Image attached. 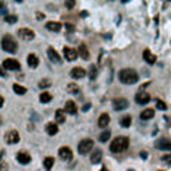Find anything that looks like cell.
<instances>
[{"instance_id":"1","label":"cell","mask_w":171,"mask_h":171,"mask_svg":"<svg viewBox=\"0 0 171 171\" xmlns=\"http://www.w3.org/2000/svg\"><path fill=\"white\" fill-rule=\"evenodd\" d=\"M119 80L123 84H134L139 80V75L132 68H124L119 71Z\"/></svg>"},{"instance_id":"2","label":"cell","mask_w":171,"mask_h":171,"mask_svg":"<svg viewBox=\"0 0 171 171\" xmlns=\"http://www.w3.org/2000/svg\"><path fill=\"white\" fill-rule=\"evenodd\" d=\"M128 146H130V139L127 136H116L112 141V143L110 144V150H111V152L118 154V152L127 150Z\"/></svg>"},{"instance_id":"3","label":"cell","mask_w":171,"mask_h":171,"mask_svg":"<svg viewBox=\"0 0 171 171\" xmlns=\"http://www.w3.org/2000/svg\"><path fill=\"white\" fill-rule=\"evenodd\" d=\"M1 48L4 51H7V52L13 54L18 50V43L13 40L12 36L5 35V36H3V39H1Z\"/></svg>"},{"instance_id":"4","label":"cell","mask_w":171,"mask_h":171,"mask_svg":"<svg viewBox=\"0 0 171 171\" xmlns=\"http://www.w3.org/2000/svg\"><path fill=\"white\" fill-rule=\"evenodd\" d=\"M92 149H94L92 139H83V141H80L79 142V144H78V152L82 154V155L88 154Z\"/></svg>"},{"instance_id":"5","label":"cell","mask_w":171,"mask_h":171,"mask_svg":"<svg viewBox=\"0 0 171 171\" xmlns=\"http://www.w3.org/2000/svg\"><path fill=\"white\" fill-rule=\"evenodd\" d=\"M18 35L22 40H25V42H30L35 38V32H33L31 28H20L18 31Z\"/></svg>"},{"instance_id":"6","label":"cell","mask_w":171,"mask_h":171,"mask_svg":"<svg viewBox=\"0 0 171 171\" xmlns=\"http://www.w3.org/2000/svg\"><path fill=\"white\" fill-rule=\"evenodd\" d=\"M112 107L115 111H122L126 110L128 107V100L126 98H116L112 100Z\"/></svg>"},{"instance_id":"7","label":"cell","mask_w":171,"mask_h":171,"mask_svg":"<svg viewBox=\"0 0 171 171\" xmlns=\"http://www.w3.org/2000/svg\"><path fill=\"white\" fill-rule=\"evenodd\" d=\"M3 67L7 68V70H11V71H16V70H20V63H19L16 59H5L3 62Z\"/></svg>"},{"instance_id":"8","label":"cell","mask_w":171,"mask_h":171,"mask_svg":"<svg viewBox=\"0 0 171 171\" xmlns=\"http://www.w3.org/2000/svg\"><path fill=\"white\" fill-rule=\"evenodd\" d=\"M47 55H48V58H50V60L52 62V63H55V64H62V58L59 56V54L56 52L54 47H48V48H47Z\"/></svg>"},{"instance_id":"9","label":"cell","mask_w":171,"mask_h":171,"mask_svg":"<svg viewBox=\"0 0 171 171\" xmlns=\"http://www.w3.org/2000/svg\"><path fill=\"white\" fill-rule=\"evenodd\" d=\"M5 141H7V143H10V144H16V143L20 142V135H19V132L16 130H12L5 135Z\"/></svg>"},{"instance_id":"10","label":"cell","mask_w":171,"mask_h":171,"mask_svg":"<svg viewBox=\"0 0 171 171\" xmlns=\"http://www.w3.org/2000/svg\"><path fill=\"white\" fill-rule=\"evenodd\" d=\"M59 156H60L63 161H71L72 156H74L72 150H71L70 147H67V146L60 147V149H59Z\"/></svg>"},{"instance_id":"11","label":"cell","mask_w":171,"mask_h":171,"mask_svg":"<svg viewBox=\"0 0 171 171\" xmlns=\"http://www.w3.org/2000/svg\"><path fill=\"white\" fill-rule=\"evenodd\" d=\"M150 100H151V96L147 92H142V91H141V92H138V94H136V96H135V102L138 104H142V106L147 104Z\"/></svg>"},{"instance_id":"12","label":"cell","mask_w":171,"mask_h":171,"mask_svg":"<svg viewBox=\"0 0 171 171\" xmlns=\"http://www.w3.org/2000/svg\"><path fill=\"white\" fill-rule=\"evenodd\" d=\"M63 54H64L65 60H68V62H74L78 58V52H76L74 48H70V47H64Z\"/></svg>"},{"instance_id":"13","label":"cell","mask_w":171,"mask_h":171,"mask_svg":"<svg viewBox=\"0 0 171 171\" xmlns=\"http://www.w3.org/2000/svg\"><path fill=\"white\" fill-rule=\"evenodd\" d=\"M155 147L159 150H170L171 151V141L170 139H158V141L155 142Z\"/></svg>"},{"instance_id":"14","label":"cell","mask_w":171,"mask_h":171,"mask_svg":"<svg viewBox=\"0 0 171 171\" xmlns=\"http://www.w3.org/2000/svg\"><path fill=\"white\" fill-rule=\"evenodd\" d=\"M64 112L70 114V115H75V114L78 112V107H76L75 102H74V100H68V102H65Z\"/></svg>"},{"instance_id":"15","label":"cell","mask_w":171,"mask_h":171,"mask_svg":"<svg viewBox=\"0 0 171 171\" xmlns=\"http://www.w3.org/2000/svg\"><path fill=\"white\" fill-rule=\"evenodd\" d=\"M70 75L72 76L74 79H82L86 76V71H84V68H82V67H75L71 70Z\"/></svg>"},{"instance_id":"16","label":"cell","mask_w":171,"mask_h":171,"mask_svg":"<svg viewBox=\"0 0 171 171\" xmlns=\"http://www.w3.org/2000/svg\"><path fill=\"white\" fill-rule=\"evenodd\" d=\"M102 156H103V152H102V150H94L92 152H91V163L92 164H98L99 162L102 161Z\"/></svg>"},{"instance_id":"17","label":"cell","mask_w":171,"mask_h":171,"mask_svg":"<svg viewBox=\"0 0 171 171\" xmlns=\"http://www.w3.org/2000/svg\"><path fill=\"white\" fill-rule=\"evenodd\" d=\"M78 52L80 54V56L84 59V60H88V59H90V51H88L87 45H86L84 43H80V44H79ZM79 54H78V55H79Z\"/></svg>"},{"instance_id":"18","label":"cell","mask_w":171,"mask_h":171,"mask_svg":"<svg viewBox=\"0 0 171 171\" xmlns=\"http://www.w3.org/2000/svg\"><path fill=\"white\" fill-rule=\"evenodd\" d=\"M16 159L19 161V163L20 164H28L31 162V155L30 154H27V152H24V151H22V152L18 154Z\"/></svg>"},{"instance_id":"19","label":"cell","mask_w":171,"mask_h":171,"mask_svg":"<svg viewBox=\"0 0 171 171\" xmlns=\"http://www.w3.org/2000/svg\"><path fill=\"white\" fill-rule=\"evenodd\" d=\"M108 123H110V115L106 114V112L102 114V115L99 116V119H98V126L100 128H104V127L108 126Z\"/></svg>"},{"instance_id":"20","label":"cell","mask_w":171,"mask_h":171,"mask_svg":"<svg viewBox=\"0 0 171 171\" xmlns=\"http://www.w3.org/2000/svg\"><path fill=\"white\" fill-rule=\"evenodd\" d=\"M143 59L149 64H155V62H156V56L154 55V54H151L150 50H144L143 51Z\"/></svg>"},{"instance_id":"21","label":"cell","mask_w":171,"mask_h":171,"mask_svg":"<svg viewBox=\"0 0 171 171\" xmlns=\"http://www.w3.org/2000/svg\"><path fill=\"white\" fill-rule=\"evenodd\" d=\"M45 28L52 31V32H59L62 28V24L59 22H47L45 23Z\"/></svg>"},{"instance_id":"22","label":"cell","mask_w":171,"mask_h":171,"mask_svg":"<svg viewBox=\"0 0 171 171\" xmlns=\"http://www.w3.org/2000/svg\"><path fill=\"white\" fill-rule=\"evenodd\" d=\"M154 114H155V111L152 108H146L141 112V119L142 120H150L151 118H154Z\"/></svg>"},{"instance_id":"23","label":"cell","mask_w":171,"mask_h":171,"mask_svg":"<svg viewBox=\"0 0 171 171\" xmlns=\"http://www.w3.org/2000/svg\"><path fill=\"white\" fill-rule=\"evenodd\" d=\"M27 62H28V64H30L31 68H36L39 65V59L35 54H30L28 58H27Z\"/></svg>"},{"instance_id":"24","label":"cell","mask_w":171,"mask_h":171,"mask_svg":"<svg viewBox=\"0 0 171 171\" xmlns=\"http://www.w3.org/2000/svg\"><path fill=\"white\" fill-rule=\"evenodd\" d=\"M45 131H47L48 135H56L59 131V127L56 123H48L47 126H45Z\"/></svg>"},{"instance_id":"25","label":"cell","mask_w":171,"mask_h":171,"mask_svg":"<svg viewBox=\"0 0 171 171\" xmlns=\"http://www.w3.org/2000/svg\"><path fill=\"white\" fill-rule=\"evenodd\" d=\"M55 120L58 122V123H64V122H65V112H64V110H56Z\"/></svg>"},{"instance_id":"26","label":"cell","mask_w":171,"mask_h":171,"mask_svg":"<svg viewBox=\"0 0 171 171\" xmlns=\"http://www.w3.org/2000/svg\"><path fill=\"white\" fill-rule=\"evenodd\" d=\"M54 162H55V159H54L52 156H47V158H44V161H43L44 169L47 171H50L51 169H52V166H54Z\"/></svg>"},{"instance_id":"27","label":"cell","mask_w":171,"mask_h":171,"mask_svg":"<svg viewBox=\"0 0 171 171\" xmlns=\"http://www.w3.org/2000/svg\"><path fill=\"white\" fill-rule=\"evenodd\" d=\"M12 90H13V92L18 94V95H24V94L27 92V88L23 87L20 84H16V83L12 86Z\"/></svg>"},{"instance_id":"28","label":"cell","mask_w":171,"mask_h":171,"mask_svg":"<svg viewBox=\"0 0 171 171\" xmlns=\"http://www.w3.org/2000/svg\"><path fill=\"white\" fill-rule=\"evenodd\" d=\"M88 74H90L88 76H90L91 80H95L96 76H98V68H96L95 64H91L90 65V71H88Z\"/></svg>"},{"instance_id":"29","label":"cell","mask_w":171,"mask_h":171,"mask_svg":"<svg viewBox=\"0 0 171 171\" xmlns=\"http://www.w3.org/2000/svg\"><path fill=\"white\" fill-rule=\"evenodd\" d=\"M39 99H40L42 103H48V102L52 100V95H51L50 92H42Z\"/></svg>"},{"instance_id":"30","label":"cell","mask_w":171,"mask_h":171,"mask_svg":"<svg viewBox=\"0 0 171 171\" xmlns=\"http://www.w3.org/2000/svg\"><path fill=\"white\" fill-rule=\"evenodd\" d=\"M67 91L70 94H78L79 92V86L75 83H68L67 84Z\"/></svg>"},{"instance_id":"31","label":"cell","mask_w":171,"mask_h":171,"mask_svg":"<svg viewBox=\"0 0 171 171\" xmlns=\"http://www.w3.org/2000/svg\"><path fill=\"white\" fill-rule=\"evenodd\" d=\"M131 122H132L131 116H130V115H126L124 118L120 119V126H122V127H130V126H131Z\"/></svg>"},{"instance_id":"32","label":"cell","mask_w":171,"mask_h":171,"mask_svg":"<svg viewBox=\"0 0 171 171\" xmlns=\"http://www.w3.org/2000/svg\"><path fill=\"white\" fill-rule=\"evenodd\" d=\"M110 136H111V132L110 131H103V132L99 135V142H102V143H106V142L110 139Z\"/></svg>"},{"instance_id":"33","label":"cell","mask_w":171,"mask_h":171,"mask_svg":"<svg viewBox=\"0 0 171 171\" xmlns=\"http://www.w3.org/2000/svg\"><path fill=\"white\" fill-rule=\"evenodd\" d=\"M4 22L8 23V24H13V23L18 22V16L16 15H7L4 18Z\"/></svg>"},{"instance_id":"34","label":"cell","mask_w":171,"mask_h":171,"mask_svg":"<svg viewBox=\"0 0 171 171\" xmlns=\"http://www.w3.org/2000/svg\"><path fill=\"white\" fill-rule=\"evenodd\" d=\"M38 86L40 88H47V87H50V86H51V80H50V79H43V80L39 82Z\"/></svg>"},{"instance_id":"35","label":"cell","mask_w":171,"mask_h":171,"mask_svg":"<svg viewBox=\"0 0 171 171\" xmlns=\"http://www.w3.org/2000/svg\"><path fill=\"white\" fill-rule=\"evenodd\" d=\"M156 107H158L159 110H162V111L167 110V104L164 103L163 100H156Z\"/></svg>"},{"instance_id":"36","label":"cell","mask_w":171,"mask_h":171,"mask_svg":"<svg viewBox=\"0 0 171 171\" xmlns=\"http://www.w3.org/2000/svg\"><path fill=\"white\" fill-rule=\"evenodd\" d=\"M162 161L166 162V163H169V164H171V154H167V155L162 156Z\"/></svg>"},{"instance_id":"37","label":"cell","mask_w":171,"mask_h":171,"mask_svg":"<svg viewBox=\"0 0 171 171\" xmlns=\"http://www.w3.org/2000/svg\"><path fill=\"white\" fill-rule=\"evenodd\" d=\"M74 5H75V1H72V0H67L65 1V7L67 8H72Z\"/></svg>"},{"instance_id":"38","label":"cell","mask_w":171,"mask_h":171,"mask_svg":"<svg viewBox=\"0 0 171 171\" xmlns=\"http://www.w3.org/2000/svg\"><path fill=\"white\" fill-rule=\"evenodd\" d=\"M65 28H67L68 31H74V30H75V27H74L72 24H70V23H67V24H65Z\"/></svg>"},{"instance_id":"39","label":"cell","mask_w":171,"mask_h":171,"mask_svg":"<svg viewBox=\"0 0 171 171\" xmlns=\"http://www.w3.org/2000/svg\"><path fill=\"white\" fill-rule=\"evenodd\" d=\"M147 156H149V154H147V152H146V151H142V152H141V158L146 159V158H147Z\"/></svg>"},{"instance_id":"40","label":"cell","mask_w":171,"mask_h":171,"mask_svg":"<svg viewBox=\"0 0 171 171\" xmlns=\"http://www.w3.org/2000/svg\"><path fill=\"white\" fill-rule=\"evenodd\" d=\"M90 107H91L90 103H86L84 106H83V111H88V110H90Z\"/></svg>"},{"instance_id":"41","label":"cell","mask_w":171,"mask_h":171,"mask_svg":"<svg viewBox=\"0 0 171 171\" xmlns=\"http://www.w3.org/2000/svg\"><path fill=\"white\" fill-rule=\"evenodd\" d=\"M3 104H4V98L0 95V107H3Z\"/></svg>"},{"instance_id":"42","label":"cell","mask_w":171,"mask_h":171,"mask_svg":"<svg viewBox=\"0 0 171 171\" xmlns=\"http://www.w3.org/2000/svg\"><path fill=\"white\" fill-rule=\"evenodd\" d=\"M36 18H39V19H43V15H42V13H36Z\"/></svg>"},{"instance_id":"43","label":"cell","mask_w":171,"mask_h":171,"mask_svg":"<svg viewBox=\"0 0 171 171\" xmlns=\"http://www.w3.org/2000/svg\"><path fill=\"white\" fill-rule=\"evenodd\" d=\"M3 8H4V3L0 1V10H3Z\"/></svg>"},{"instance_id":"44","label":"cell","mask_w":171,"mask_h":171,"mask_svg":"<svg viewBox=\"0 0 171 171\" xmlns=\"http://www.w3.org/2000/svg\"><path fill=\"white\" fill-rule=\"evenodd\" d=\"M0 170H1V155H0Z\"/></svg>"},{"instance_id":"45","label":"cell","mask_w":171,"mask_h":171,"mask_svg":"<svg viewBox=\"0 0 171 171\" xmlns=\"http://www.w3.org/2000/svg\"><path fill=\"white\" fill-rule=\"evenodd\" d=\"M100 171H107V169H103V170H100Z\"/></svg>"},{"instance_id":"46","label":"cell","mask_w":171,"mask_h":171,"mask_svg":"<svg viewBox=\"0 0 171 171\" xmlns=\"http://www.w3.org/2000/svg\"><path fill=\"white\" fill-rule=\"evenodd\" d=\"M0 124H1V119H0Z\"/></svg>"},{"instance_id":"47","label":"cell","mask_w":171,"mask_h":171,"mask_svg":"<svg viewBox=\"0 0 171 171\" xmlns=\"http://www.w3.org/2000/svg\"><path fill=\"white\" fill-rule=\"evenodd\" d=\"M159 171H163V170H159Z\"/></svg>"}]
</instances>
